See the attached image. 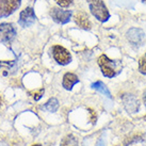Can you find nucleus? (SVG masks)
<instances>
[{"mask_svg": "<svg viewBox=\"0 0 146 146\" xmlns=\"http://www.w3.org/2000/svg\"><path fill=\"white\" fill-rule=\"evenodd\" d=\"M97 63L100 67L102 75L107 78H113L116 75L121 73L122 69L118 66V62L113 61L107 57L106 54H102L100 57L97 59Z\"/></svg>", "mask_w": 146, "mask_h": 146, "instance_id": "1", "label": "nucleus"}, {"mask_svg": "<svg viewBox=\"0 0 146 146\" xmlns=\"http://www.w3.org/2000/svg\"><path fill=\"white\" fill-rule=\"evenodd\" d=\"M91 13L99 21L106 23L110 18V13L102 0H86Z\"/></svg>", "mask_w": 146, "mask_h": 146, "instance_id": "2", "label": "nucleus"}, {"mask_svg": "<svg viewBox=\"0 0 146 146\" xmlns=\"http://www.w3.org/2000/svg\"><path fill=\"white\" fill-rule=\"evenodd\" d=\"M51 54H52L54 61L61 65H67L72 61V56L66 48L62 47L60 45H54L51 48Z\"/></svg>", "mask_w": 146, "mask_h": 146, "instance_id": "3", "label": "nucleus"}, {"mask_svg": "<svg viewBox=\"0 0 146 146\" xmlns=\"http://www.w3.org/2000/svg\"><path fill=\"white\" fill-rule=\"evenodd\" d=\"M15 36H16V29L13 26V24L9 23L0 24V41L3 44H11Z\"/></svg>", "mask_w": 146, "mask_h": 146, "instance_id": "4", "label": "nucleus"}, {"mask_svg": "<svg viewBox=\"0 0 146 146\" xmlns=\"http://www.w3.org/2000/svg\"><path fill=\"white\" fill-rule=\"evenodd\" d=\"M21 0H0V18L8 17L21 7Z\"/></svg>", "mask_w": 146, "mask_h": 146, "instance_id": "5", "label": "nucleus"}, {"mask_svg": "<svg viewBox=\"0 0 146 146\" xmlns=\"http://www.w3.org/2000/svg\"><path fill=\"white\" fill-rule=\"evenodd\" d=\"M49 14L53 21L60 25L67 24L72 17V11H65V10H61L59 8H54V7L50 9Z\"/></svg>", "mask_w": 146, "mask_h": 146, "instance_id": "6", "label": "nucleus"}, {"mask_svg": "<svg viewBox=\"0 0 146 146\" xmlns=\"http://www.w3.org/2000/svg\"><path fill=\"white\" fill-rule=\"evenodd\" d=\"M35 21H36V16H35L34 10L32 8H26L21 12L18 25L23 28H27L34 24Z\"/></svg>", "mask_w": 146, "mask_h": 146, "instance_id": "7", "label": "nucleus"}, {"mask_svg": "<svg viewBox=\"0 0 146 146\" xmlns=\"http://www.w3.org/2000/svg\"><path fill=\"white\" fill-rule=\"evenodd\" d=\"M122 102L124 108L129 113H135V112L139 111V108H140L139 99L134 95H132V94H125V95H123Z\"/></svg>", "mask_w": 146, "mask_h": 146, "instance_id": "8", "label": "nucleus"}, {"mask_svg": "<svg viewBox=\"0 0 146 146\" xmlns=\"http://www.w3.org/2000/svg\"><path fill=\"white\" fill-rule=\"evenodd\" d=\"M126 37L127 40L134 46H140L143 44L144 38H145V34L143 32V30L139 28H131L129 29L127 33H126Z\"/></svg>", "mask_w": 146, "mask_h": 146, "instance_id": "9", "label": "nucleus"}, {"mask_svg": "<svg viewBox=\"0 0 146 146\" xmlns=\"http://www.w3.org/2000/svg\"><path fill=\"white\" fill-rule=\"evenodd\" d=\"M74 21L78 25V27H80L83 30H90L91 29L92 25H91V21L89 19V16L83 11H79V12L76 13L75 16H74Z\"/></svg>", "mask_w": 146, "mask_h": 146, "instance_id": "10", "label": "nucleus"}, {"mask_svg": "<svg viewBox=\"0 0 146 146\" xmlns=\"http://www.w3.org/2000/svg\"><path fill=\"white\" fill-rule=\"evenodd\" d=\"M79 82V78L73 73H66L63 76V81H62V85L65 90L67 91H70L73 89V86L76 83Z\"/></svg>", "mask_w": 146, "mask_h": 146, "instance_id": "11", "label": "nucleus"}, {"mask_svg": "<svg viewBox=\"0 0 146 146\" xmlns=\"http://www.w3.org/2000/svg\"><path fill=\"white\" fill-rule=\"evenodd\" d=\"M59 108V102H58L56 98H50L48 102H46L43 107H42V109L45 110V111H48V112H56Z\"/></svg>", "mask_w": 146, "mask_h": 146, "instance_id": "12", "label": "nucleus"}, {"mask_svg": "<svg viewBox=\"0 0 146 146\" xmlns=\"http://www.w3.org/2000/svg\"><path fill=\"white\" fill-rule=\"evenodd\" d=\"M92 88H93L94 90L98 91L99 93H102V94H104V95H106L108 98H111V93H110V91L108 90V88L106 86V84L104 83V82L96 81L95 83H93V84H92Z\"/></svg>", "mask_w": 146, "mask_h": 146, "instance_id": "13", "label": "nucleus"}, {"mask_svg": "<svg viewBox=\"0 0 146 146\" xmlns=\"http://www.w3.org/2000/svg\"><path fill=\"white\" fill-rule=\"evenodd\" d=\"M60 146H79V143H78V140L76 139L75 135L67 134L61 141Z\"/></svg>", "mask_w": 146, "mask_h": 146, "instance_id": "14", "label": "nucleus"}, {"mask_svg": "<svg viewBox=\"0 0 146 146\" xmlns=\"http://www.w3.org/2000/svg\"><path fill=\"white\" fill-rule=\"evenodd\" d=\"M142 140H143V134L137 133V134H134V135H131V137L126 138L125 141H124V145H130V144H132V143L140 142V141H142Z\"/></svg>", "mask_w": 146, "mask_h": 146, "instance_id": "15", "label": "nucleus"}, {"mask_svg": "<svg viewBox=\"0 0 146 146\" xmlns=\"http://www.w3.org/2000/svg\"><path fill=\"white\" fill-rule=\"evenodd\" d=\"M139 72L146 76V53H144L139 61Z\"/></svg>", "mask_w": 146, "mask_h": 146, "instance_id": "16", "label": "nucleus"}, {"mask_svg": "<svg viewBox=\"0 0 146 146\" xmlns=\"http://www.w3.org/2000/svg\"><path fill=\"white\" fill-rule=\"evenodd\" d=\"M44 89H40L38 91H35V92H30V94L32 95V97L34 98V100H40L42 98V96L44 95Z\"/></svg>", "mask_w": 146, "mask_h": 146, "instance_id": "17", "label": "nucleus"}, {"mask_svg": "<svg viewBox=\"0 0 146 146\" xmlns=\"http://www.w3.org/2000/svg\"><path fill=\"white\" fill-rule=\"evenodd\" d=\"M54 1L61 8H68L69 5L73 3V0H54Z\"/></svg>", "mask_w": 146, "mask_h": 146, "instance_id": "18", "label": "nucleus"}, {"mask_svg": "<svg viewBox=\"0 0 146 146\" xmlns=\"http://www.w3.org/2000/svg\"><path fill=\"white\" fill-rule=\"evenodd\" d=\"M143 102H144V105L146 106V91L144 92V94H143Z\"/></svg>", "mask_w": 146, "mask_h": 146, "instance_id": "19", "label": "nucleus"}, {"mask_svg": "<svg viewBox=\"0 0 146 146\" xmlns=\"http://www.w3.org/2000/svg\"><path fill=\"white\" fill-rule=\"evenodd\" d=\"M0 146H10V145L5 142H0Z\"/></svg>", "mask_w": 146, "mask_h": 146, "instance_id": "20", "label": "nucleus"}, {"mask_svg": "<svg viewBox=\"0 0 146 146\" xmlns=\"http://www.w3.org/2000/svg\"><path fill=\"white\" fill-rule=\"evenodd\" d=\"M32 146H42V145H38V144H34V145H32Z\"/></svg>", "mask_w": 146, "mask_h": 146, "instance_id": "21", "label": "nucleus"}, {"mask_svg": "<svg viewBox=\"0 0 146 146\" xmlns=\"http://www.w3.org/2000/svg\"><path fill=\"white\" fill-rule=\"evenodd\" d=\"M143 2H144V3H146V0H142Z\"/></svg>", "mask_w": 146, "mask_h": 146, "instance_id": "22", "label": "nucleus"}]
</instances>
